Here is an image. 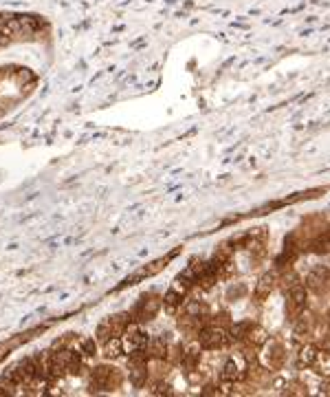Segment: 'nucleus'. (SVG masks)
<instances>
[{
  "label": "nucleus",
  "mask_w": 330,
  "mask_h": 397,
  "mask_svg": "<svg viewBox=\"0 0 330 397\" xmlns=\"http://www.w3.org/2000/svg\"><path fill=\"white\" fill-rule=\"evenodd\" d=\"M126 375L113 364H97L86 373V389L89 393H115L123 386Z\"/></svg>",
  "instance_id": "f257e3e1"
},
{
  "label": "nucleus",
  "mask_w": 330,
  "mask_h": 397,
  "mask_svg": "<svg viewBox=\"0 0 330 397\" xmlns=\"http://www.w3.org/2000/svg\"><path fill=\"white\" fill-rule=\"evenodd\" d=\"M161 307H163V296L158 294V291H145V294L137 298L134 307L130 309V316L137 325L143 327L156 318V313L161 311Z\"/></svg>",
  "instance_id": "f03ea898"
},
{
  "label": "nucleus",
  "mask_w": 330,
  "mask_h": 397,
  "mask_svg": "<svg viewBox=\"0 0 330 397\" xmlns=\"http://www.w3.org/2000/svg\"><path fill=\"white\" fill-rule=\"evenodd\" d=\"M132 316L130 311H121V313H113V316L104 318L99 322L97 331H95V340H97V344L102 342H108V340H115V338H121L123 333L128 331V327L132 325Z\"/></svg>",
  "instance_id": "7ed1b4c3"
},
{
  "label": "nucleus",
  "mask_w": 330,
  "mask_h": 397,
  "mask_svg": "<svg viewBox=\"0 0 330 397\" xmlns=\"http://www.w3.org/2000/svg\"><path fill=\"white\" fill-rule=\"evenodd\" d=\"M251 367V360L244 355L242 351H233L229 353L225 362L220 367V380L222 382H233V384H242L244 378H247Z\"/></svg>",
  "instance_id": "20e7f679"
},
{
  "label": "nucleus",
  "mask_w": 330,
  "mask_h": 397,
  "mask_svg": "<svg viewBox=\"0 0 330 397\" xmlns=\"http://www.w3.org/2000/svg\"><path fill=\"white\" fill-rule=\"evenodd\" d=\"M196 340H198L200 347H203V351H222L231 344L229 331L225 327L211 325V322H207V325L198 331Z\"/></svg>",
  "instance_id": "39448f33"
},
{
  "label": "nucleus",
  "mask_w": 330,
  "mask_h": 397,
  "mask_svg": "<svg viewBox=\"0 0 330 397\" xmlns=\"http://www.w3.org/2000/svg\"><path fill=\"white\" fill-rule=\"evenodd\" d=\"M286 347L280 342V340H267L260 347V355H258V360L267 367L269 371L273 373H278L284 369V364H286Z\"/></svg>",
  "instance_id": "423d86ee"
},
{
  "label": "nucleus",
  "mask_w": 330,
  "mask_h": 397,
  "mask_svg": "<svg viewBox=\"0 0 330 397\" xmlns=\"http://www.w3.org/2000/svg\"><path fill=\"white\" fill-rule=\"evenodd\" d=\"M306 307H308V289L304 287V283L286 291V320L295 322L306 311Z\"/></svg>",
  "instance_id": "0eeeda50"
},
{
  "label": "nucleus",
  "mask_w": 330,
  "mask_h": 397,
  "mask_svg": "<svg viewBox=\"0 0 330 397\" xmlns=\"http://www.w3.org/2000/svg\"><path fill=\"white\" fill-rule=\"evenodd\" d=\"M302 283L311 294H317V296L326 294V291H330V267H324V265L313 267Z\"/></svg>",
  "instance_id": "6e6552de"
},
{
  "label": "nucleus",
  "mask_w": 330,
  "mask_h": 397,
  "mask_svg": "<svg viewBox=\"0 0 330 397\" xmlns=\"http://www.w3.org/2000/svg\"><path fill=\"white\" fill-rule=\"evenodd\" d=\"M209 322V318H203V316H191V313H183L178 311V331L183 333L185 340H191L198 336V331L203 329Z\"/></svg>",
  "instance_id": "1a4fd4ad"
},
{
  "label": "nucleus",
  "mask_w": 330,
  "mask_h": 397,
  "mask_svg": "<svg viewBox=\"0 0 330 397\" xmlns=\"http://www.w3.org/2000/svg\"><path fill=\"white\" fill-rule=\"evenodd\" d=\"M275 285H278V276L271 274V271H267L264 276H260V280L255 283V289H253V298L258 300V302H264L271 294H273V289Z\"/></svg>",
  "instance_id": "9d476101"
},
{
  "label": "nucleus",
  "mask_w": 330,
  "mask_h": 397,
  "mask_svg": "<svg viewBox=\"0 0 330 397\" xmlns=\"http://www.w3.org/2000/svg\"><path fill=\"white\" fill-rule=\"evenodd\" d=\"M176 254V252H174ZM174 254H169V256H165V258H158L156 263H152V267H145V269H141V271H137V274L132 276V278H128L126 280V285H134L137 280H141V278H145V276H154V274H158V271H161L169 260L174 258Z\"/></svg>",
  "instance_id": "9b49d317"
},
{
  "label": "nucleus",
  "mask_w": 330,
  "mask_h": 397,
  "mask_svg": "<svg viewBox=\"0 0 330 397\" xmlns=\"http://www.w3.org/2000/svg\"><path fill=\"white\" fill-rule=\"evenodd\" d=\"M317 351H319V347H315L313 342H302L300 353H297V364H300L302 369H313Z\"/></svg>",
  "instance_id": "f8f14e48"
},
{
  "label": "nucleus",
  "mask_w": 330,
  "mask_h": 397,
  "mask_svg": "<svg viewBox=\"0 0 330 397\" xmlns=\"http://www.w3.org/2000/svg\"><path fill=\"white\" fill-rule=\"evenodd\" d=\"M313 371H317L319 375H324V378H330V347H324V349L317 351Z\"/></svg>",
  "instance_id": "ddd939ff"
},
{
  "label": "nucleus",
  "mask_w": 330,
  "mask_h": 397,
  "mask_svg": "<svg viewBox=\"0 0 330 397\" xmlns=\"http://www.w3.org/2000/svg\"><path fill=\"white\" fill-rule=\"evenodd\" d=\"M311 247H313V252H317V254H330V227L313 238Z\"/></svg>",
  "instance_id": "4468645a"
},
{
  "label": "nucleus",
  "mask_w": 330,
  "mask_h": 397,
  "mask_svg": "<svg viewBox=\"0 0 330 397\" xmlns=\"http://www.w3.org/2000/svg\"><path fill=\"white\" fill-rule=\"evenodd\" d=\"M247 285H244V283H238V285H231L229 287V291H227V298L229 300H240L244 294H247Z\"/></svg>",
  "instance_id": "2eb2a0df"
},
{
  "label": "nucleus",
  "mask_w": 330,
  "mask_h": 397,
  "mask_svg": "<svg viewBox=\"0 0 330 397\" xmlns=\"http://www.w3.org/2000/svg\"><path fill=\"white\" fill-rule=\"evenodd\" d=\"M328 294H330V291H328Z\"/></svg>",
  "instance_id": "dca6fc26"
}]
</instances>
